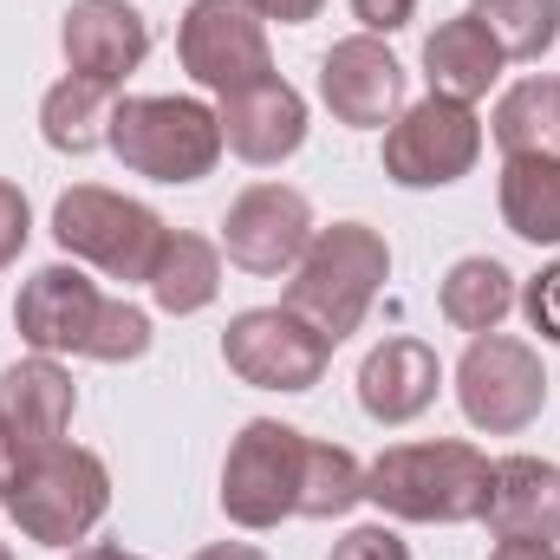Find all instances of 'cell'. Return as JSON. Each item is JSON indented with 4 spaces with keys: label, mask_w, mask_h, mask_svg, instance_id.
<instances>
[{
    "label": "cell",
    "mask_w": 560,
    "mask_h": 560,
    "mask_svg": "<svg viewBox=\"0 0 560 560\" xmlns=\"http://www.w3.org/2000/svg\"><path fill=\"white\" fill-rule=\"evenodd\" d=\"M385 280H392V242L365 222H332V229H313L280 306L293 319H306L326 346H339L365 326Z\"/></svg>",
    "instance_id": "obj_1"
},
{
    "label": "cell",
    "mask_w": 560,
    "mask_h": 560,
    "mask_svg": "<svg viewBox=\"0 0 560 560\" xmlns=\"http://www.w3.org/2000/svg\"><path fill=\"white\" fill-rule=\"evenodd\" d=\"M489 476L495 463L476 443H392L372 469H365V502H378L392 522H482L489 509Z\"/></svg>",
    "instance_id": "obj_2"
},
{
    "label": "cell",
    "mask_w": 560,
    "mask_h": 560,
    "mask_svg": "<svg viewBox=\"0 0 560 560\" xmlns=\"http://www.w3.org/2000/svg\"><path fill=\"white\" fill-rule=\"evenodd\" d=\"M52 242L72 261H92L105 280L150 287V268H156L170 229H163V215L150 202H138V196H118L105 183H72L52 202Z\"/></svg>",
    "instance_id": "obj_3"
},
{
    "label": "cell",
    "mask_w": 560,
    "mask_h": 560,
    "mask_svg": "<svg viewBox=\"0 0 560 560\" xmlns=\"http://www.w3.org/2000/svg\"><path fill=\"white\" fill-rule=\"evenodd\" d=\"M112 156L131 170V176H150V183H202L215 176L222 163V118L202 105V98H118L112 112Z\"/></svg>",
    "instance_id": "obj_4"
},
{
    "label": "cell",
    "mask_w": 560,
    "mask_h": 560,
    "mask_svg": "<svg viewBox=\"0 0 560 560\" xmlns=\"http://www.w3.org/2000/svg\"><path fill=\"white\" fill-rule=\"evenodd\" d=\"M112 509V469L105 456L79 450V443H52L39 450V463L20 476V489L7 495V515L26 541L39 548H72L85 541Z\"/></svg>",
    "instance_id": "obj_5"
},
{
    "label": "cell",
    "mask_w": 560,
    "mask_h": 560,
    "mask_svg": "<svg viewBox=\"0 0 560 560\" xmlns=\"http://www.w3.org/2000/svg\"><path fill=\"white\" fill-rule=\"evenodd\" d=\"M300 463H306V436L293 423H242L222 463V515L248 535H268L287 515H300Z\"/></svg>",
    "instance_id": "obj_6"
},
{
    "label": "cell",
    "mask_w": 560,
    "mask_h": 560,
    "mask_svg": "<svg viewBox=\"0 0 560 560\" xmlns=\"http://www.w3.org/2000/svg\"><path fill=\"white\" fill-rule=\"evenodd\" d=\"M456 405L463 418L489 436H515L541 418L548 405V372L541 352L515 332H476L469 352L456 359Z\"/></svg>",
    "instance_id": "obj_7"
},
{
    "label": "cell",
    "mask_w": 560,
    "mask_h": 560,
    "mask_svg": "<svg viewBox=\"0 0 560 560\" xmlns=\"http://www.w3.org/2000/svg\"><path fill=\"white\" fill-rule=\"evenodd\" d=\"M482 156V118L456 98H418L385 125V176L398 189H450Z\"/></svg>",
    "instance_id": "obj_8"
},
{
    "label": "cell",
    "mask_w": 560,
    "mask_h": 560,
    "mask_svg": "<svg viewBox=\"0 0 560 560\" xmlns=\"http://www.w3.org/2000/svg\"><path fill=\"white\" fill-rule=\"evenodd\" d=\"M176 59H183V72H189L202 92H215V98L275 79L268 20H261L248 0H189V13H183V26H176Z\"/></svg>",
    "instance_id": "obj_9"
},
{
    "label": "cell",
    "mask_w": 560,
    "mask_h": 560,
    "mask_svg": "<svg viewBox=\"0 0 560 560\" xmlns=\"http://www.w3.org/2000/svg\"><path fill=\"white\" fill-rule=\"evenodd\" d=\"M222 359L255 392H313L332 365V346L306 319H293L287 306H248V313L229 319Z\"/></svg>",
    "instance_id": "obj_10"
},
{
    "label": "cell",
    "mask_w": 560,
    "mask_h": 560,
    "mask_svg": "<svg viewBox=\"0 0 560 560\" xmlns=\"http://www.w3.org/2000/svg\"><path fill=\"white\" fill-rule=\"evenodd\" d=\"M306 242H313V202H306L300 189H287V183H255V189H242V196L229 202V215H222V248H229V261L248 268V275H261V280L293 275V261L306 255Z\"/></svg>",
    "instance_id": "obj_11"
},
{
    "label": "cell",
    "mask_w": 560,
    "mask_h": 560,
    "mask_svg": "<svg viewBox=\"0 0 560 560\" xmlns=\"http://www.w3.org/2000/svg\"><path fill=\"white\" fill-rule=\"evenodd\" d=\"M319 98L339 125L352 131H385L398 112H405V66L392 59L385 39L372 33H352V39H332L326 59H319Z\"/></svg>",
    "instance_id": "obj_12"
},
{
    "label": "cell",
    "mask_w": 560,
    "mask_h": 560,
    "mask_svg": "<svg viewBox=\"0 0 560 560\" xmlns=\"http://www.w3.org/2000/svg\"><path fill=\"white\" fill-rule=\"evenodd\" d=\"M59 52L79 79H98L118 92L150 52V20L131 0H72L59 20Z\"/></svg>",
    "instance_id": "obj_13"
},
{
    "label": "cell",
    "mask_w": 560,
    "mask_h": 560,
    "mask_svg": "<svg viewBox=\"0 0 560 560\" xmlns=\"http://www.w3.org/2000/svg\"><path fill=\"white\" fill-rule=\"evenodd\" d=\"M98 306L105 293L79 275L72 261H52L39 275H26L20 300H13V326L33 352L59 359V352H85L92 346V326H98Z\"/></svg>",
    "instance_id": "obj_14"
},
{
    "label": "cell",
    "mask_w": 560,
    "mask_h": 560,
    "mask_svg": "<svg viewBox=\"0 0 560 560\" xmlns=\"http://www.w3.org/2000/svg\"><path fill=\"white\" fill-rule=\"evenodd\" d=\"M215 118H222V143H229L242 163H255V170H275V163H287V156L306 143V98H300L280 72L261 79V85L229 92V98L215 105Z\"/></svg>",
    "instance_id": "obj_15"
},
{
    "label": "cell",
    "mask_w": 560,
    "mask_h": 560,
    "mask_svg": "<svg viewBox=\"0 0 560 560\" xmlns=\"http://www.w3.org/2000/svg\"><path fill=\"white\" fill-rule=\"evenodd\" d=\"M436 392H443V359H436V346H423L411 332L372 346L365 365H359V405H365L372 423L423 418L436 405Z\"/></svg>",
    "instance_id": "obj_16"
},
{
    "label": "cell",
    "mask_w": 560,
    "mask_h": 560,
    "mask_svg": "<svg viewBox=\"0 0 560 560\" xmlns=\"http://www.w3.org/2000/svg\"><path fill=\"white\" fill-rule=\"evenodd\" d=\"M482 522L495 541H560V469L548 456H502Z\"/></svg>",
    "instance_id": "obj_17"
},
{
    "label": "cell",
    "mask_w": 560,
    "mask_h": 560,
    "mask_svg": "<svg viewBox=\"0 0 560 560\" xmlns=\"http://www.w3.org/2000/svg\"><path fill=\"white\" fill-rule=\"evenodd\" d=\"M72 411H79V392H72V372H66L59 359L33 352V359H20V365L0 372V418L13 423L33 450L66 443Z\"/></svg>",
    "instance_id": "obj_18"
},
{
    "label": "cell",
    "mask_w": 560,
    "mask_h": 560,
    "mask_svg": "<svg viewBox=\"0 0 560 560\" xmlns=\"http://www.w3.org/2000/svg\"><path fill=\"white\" fill-rule=\"evenodd\" d=\"M502 46L489 39V26L476 20V13H456V20H443L430 39H423V79H430V92L436 98H456V105H476V98H489V85L502 79Z\"/></svg>",
    "instance_id": "obj_19"
},
{
    "label": "cell",
    "mask_w": 560,
    "mask_h": 560,
    "mask_svg": "<svg viewBox=\"0 0 560 560\" xmlns=\"http://www.w3.org/2000/svg\"><path fill=\"white\" fill-rule=\"evenodd\" d=\"M495 202H502L509 235L535 248H560V156H509Z\"/></svg>",
    "instance_id": "obj_20"
},
{
    "label": "cell",
    "mask_w": 560,
    "mask_h": 560,
    "mask_svg": "<svg viewBox=\"0 0 560 560\" xmlns=\"http://www.w3.org/2000/svg\"><path fill=\"white\" fill-rule=\"evenodd\" d=\"M112 112H118V92H112V85L66 72V79L39 98V138L52 143L59 156H85V150H98V143H105Z\"/></svg>",
    "instance_id": "obj_21"
},
{
    "label": "cell",
    "mask_w": 560,
    "mask_h": 560,
    "mask_svg": "<svg viewBox=\"0 0 560 560\" xmlns=\"http://www.w3.org/2000/svg\"><path fill=\"white\" fill-rule=\"evenodd\" d=\"M215 293H222V248L202 242V235H176V229H170V242H163V255H156V268H150V300H156V313L189 319V313H202Z\"/></svg>",
    "instance_id": "obj_22"
},
{
    "label": "cell",
    "mask_w": 560,
    "mask_h": 560,
    "mask_svg": "<svg viewBox=\"0 0 560 560\" xmlns=\"http://www.w3.org/2000/svg\"><path fill=\"white\" fill-rule=\"evenodd\" d=\"M443 319L456 332H495L509 313H515V275L495 261V255H463L450 275H443V293H436Z\"/></svg>",
    "instance_id": "obj_23"
},
{
    "label": "cell",
    "mask_w": 560,
    "mask_h": 560,
    "mask_svg": "<svg viewBox=\"0 0 560 560\" xmlns=\"http://www.w3.org/2000/svg\"><path fill=\"white\" fill-rule=\"evenodd\" d=\"M489 131H495V143L509 156H560V79L535 72V79L509 85L495 98Z\"/></svg>",
    "instance_id": "obj_24"
},
{
    "label": "cell",
    "mask_w": 560,
    "mask_h": 560,
    "mask_svg": "<svg viewBox=\"0 0 560 560\" xmlns=\"http://www.w3.org/2000/svg\"><path fill=\"white\" fill-rule=\"evenodd\" d=\"M365 502V463L346 443H319L306 436V463H300V515L306 522H339Z\"/></svg>",
    "instance_id": "obj_25"
},
{
    "label": "cell",
    "mask_w": 560,
    "mask_h": 560,
    "mask_svg": "<svg viewBox=\"0 0 560 560\" xmlns=\"http://www.w3.org/2000/svg\"><path fill=\"white\" fill-rule=\"evenodd\" d=\"M469 13L489 26L502 59H541L560 39V0H469Z\"/></svg>",
    "instance_id": "obj_26"
},
{
    "label": "cell",
    "mask_w": 560,
    "mask_h": 560,
    "mask_svg": "<svg viewBox=\"0 0 560 560\" xmlns=\"http://www.w3.org/2000/svg\"><path fill=\"white\" fill-rule=\"evenodd\" d=\"M143 352H150V313L131 306V300H105L85 359H98V365H131V359H143Z\"/></svg>",
    "instance_id": "obj_27"
},
{
    "label": "cell",
    "mask_w": 560,
    "mask_h": 560,
    "mask_svg": "<svg viewBox=\"0 0 560 560\" xmlns=\"http://www.w3.org/2000/svg\"><path fill=\"white\" fill-rule=\"evenodd\" d=\"M326 560H411V548H405V535H398V528L372 522V528H346V535L332 541V555H326Z\"/></svg>",
    "instance_id": "obj_28"
},
{
    "label": "cell",
    "mask_w": 560,
    "mask_h": 560,
    "mask_svg": "<svg viewBox=\"0 0 560 560\" xmlns=\"http://www.w3.org/2000/svg\"><path fill=\"white\" fill-rule=\"evenodd\" d=\"M522 313H528V326H535L548 346H560V261L541 268V275L522 287Z\"/></svg>",
    "instance_id": "obj_29"
},
{
    "label": "cell",
    "mask_w": 560,
    "mask_h": 560,
    "mask_svg": "<svg viewBox=\"0 0 560 560\" xmlns=\"http://www.w3.org/2000/svg\"><path fill=\"white\" fill-rule=\"evenodd\" d=\"M26 235H33V209H26V196H20L13 183H0V268L20 261Z\"/></svg>",
    "instance_id": "obj_30"
},
{
    "label": "cell",
    "mask_w": 560,
    "mask_h": 560,
    "mask_svg": "<svg viewBox=\"0 0 560 560\" xmlns=\"http://www.w3.org/2000/svg\"><path fill=\"white\" fill-rule=\"evenodd\" d=\"M352 7V20L372 33V39H385V33H405L411 20H418V0H346Z\"/></svg>",
    "instance_id": "obj_31"
},
{
    "label": "cell",
    "mask_w": 560,
    "mask_h": 560,
    "mask_svg": "<svg viewBox=\"0 0 560 560\" xmlns=\"http://www.w3.org/2000/svg\"><path fill=\"white\" fill-rule=\"evenodd\" d=\"M33 463H39V450H33V443H26V436L13 430V423L0 418V502H7L13 489H20V476H26Z\"/></svg>",
    "instance_id": "obj_32"
},
{
    "label": "cell",
    "mask_w": 560,
    "mask_h": 560,
    "mask_svg": "<svg viewBox=\"0 0 560 560\" xmlns=\"http://www.w3.org/2000/svg\"><path fill=\"white\" fill-rule=\"evenodd\" d=\"M261 20H280V26H306V20H319V7L326 0H248Z\"/></svg>",
    "instance_id": "obj_33"
},
{
    "label": "cell",
    "mask_w": 560,
    "mask_h": 560,
    "mask_svg": "<svg viewBox=\"0 0 560 560\" xmlns=\"http://www.w3.org/2000/svg\"><path fill=\"white\" fill-rule=\"evenodd\" d=\"M489 560H560V555H555V541H502Z\"/></svg>",
    "instance_id": "obj_34"
},
{
    "label": "cell",
    "mask_w": 560,
    "mask_h": 560,
    "mask_svg": "<svg viewBox=\"0 0 560 560\" xmlns=\"http://www.w3.org/2000/svg\"><path fill=\"white\" fill-rule=\"evenodd\" d=\"M196 560H268L261 548H248V541H215V548H202Z\"/></svg>",
    "instance_id": "obj_35"
},
{
    "label": "cell",
    "mask_w": 560,
    "mask_h": 560,
    "mask_svg": "<svg viewBox=\"0 0 560 560\" xmlns=\"http://www.w3.org/2000/svg\"><path fill=\"white\" fill-rule=\"evenodd\" d=\"M72 560H143V555H125V548H72Z\"/></svg>",
    "instance_id": "obj_36"
},
{
    "label": "cell",
    "mask_w": 560,
    "mask_h": 560,
    "mask_svg": "<svg viewBox=\"0 0 560 560\" xmlns=\"http://www.w3.org/2000/svg\"><path fill=\"white\" fill-rule=\"evenodd\" d=\"M0 560H13V548H7V541H0Z\"/></svg>",
    "instance_id": "obj_37"
}]
</instances>
